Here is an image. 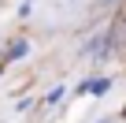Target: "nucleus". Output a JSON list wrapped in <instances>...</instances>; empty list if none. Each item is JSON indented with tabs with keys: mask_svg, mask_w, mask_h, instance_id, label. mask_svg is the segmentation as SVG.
Here are the masks:
<instances>
[{
	"mask_svg": "<svg viewBox=\"0 0 126 123\" xmlns=\"http://www.w3.org/2000/svg\"><path fill=\"white\" fill-rule=\"evenodd\" d=\"M108 86H111L108 78H93V82H89L85 90H89V93H108Z\"/></svg>",
	"mask_w": 126,
	"mask_h": 123,
	"instance_id": "1",
	"label": "nucleus"
},
{
	"mask_svg": "<svg viewBox=\"0 0 126 123\" xmlns=\"http://www.w3.org/2000/svg\"><path fill=\"white\" fill-rule=\"evenodd\" d=\"M26 49H30L26 41H15V45H11V56H15V60H22V56H26Z\"/></svg>",
	"mask_w": 126,
	"mask_h": 123,
	"instance_id": "2",
	"label": "nucleus"
}]
</instances>
